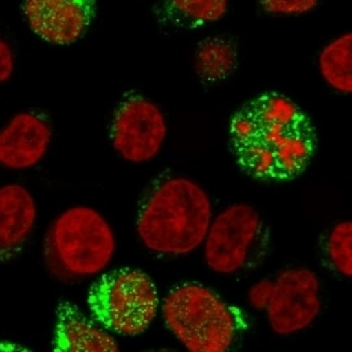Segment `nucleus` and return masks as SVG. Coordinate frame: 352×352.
Wrapping results in <instances>:
<instances>
[{"label":"nucleus","instance_id":"a211bd4d","mask_svg":"<svg viewBox=\"0 0 352 352\" xmlns=\"http://www.w3.org/2000/svg\"><path fill=\"white\" fill-rule=\"evenodd\" d=\"M15 70L14 50L2 36H0V83H5L12 78Z\"/></svg>","mask_w":352,"mask_h":352},{"label":"nucleus","instance_id":"f257e3e1","mask_svg":"<svg viewBox=\"0 0 352 352\" xmlns=\"http://www.w3.org/2000/svg\"><path fill=\"white\" fill-rule=\"evenodd\" d=\"M236 164L258 182H290L307 170L316 153V130L300 106L280 93H263L230 120Z\"/></svg>","mask_w":352,"mask_h":352},{"label":"nucleus","instance_id":"f8f14e48","mask_svg":"<svg viewBox=\"0 0 352 352\" xmlns=\"http://www.w3.org/2000/svg\"><path fill=\"white\" fill-rule=\"evenodd\" d=\"M53 352H120L117 340L94 320L63 301L58 307Z\"/></svg>","mask_w":352,"mask_h":352},{"label":"nucleus","instance_id":"dca6fc26","mask_svg":"<svg viewBox=\"0 0 352 352\" xmlns=\"http://www.w3.org/2000/svg\"><path fill=\"white\" fill-rule=\"evenodd\" d=\"M324 252L327 262L336 272L351 278L352 275V224L351 221L339 223L328 233Z\"/></svg>","mask_w":352,"mask_h":352},{"label":"nucleus","instance_id":"0eeeda50","mask_svg":"<svg viewBox=\"0 0 352 352\" xmlns=\"http://www.w3.org/2000/svg\"><path fill=\"white\" fill-rule=\"evenodd\" d=\"M248 298L252 307L265 310L267 322L280 336L305 330L322 309L319 278L307 267H287L274 280L256 283Z\"/></svg>","mask_w":352,"mask_h":352},{"label":"nucleus","instance_id":"7ed1b4c3","mask_svg":"<svg viewBox=\"0 0 352 352\" xmlns=\"http://www.w3.org/2000/svg\"><path fill=\"white\" fill-rule=\"evenodd\" d=\"M164 319L189 352H239L248 330L241 309L200 283H180L164 300Z\"/></svg>","mask_w":352,"mask_h":352},{"label":"nucleus","instance_id":"20e7f679","mask_svg":"<svg viewBox=\"0 0 352 352\" xmlns=\"http://www.w3.org/2000/svg\"><path fill=\"white\" fill-rule=\"evenodd\" d=\"M116 254V234L97 210L78 206L53 221L44 239V258L53 277L78 281L100 274Z\"/></svg>","mask_w":352,"mask_h":352},{"label":"nucleus","instance_id":"f3484780","mask_svg":"<svg viewBox=\"0 0 352 352\" xmlns=\"http://www.w3.org/2000/svg\"><path fill=\"white\" fill-rule=\"evenodd\" d=\"M318 5L315 0H266L260 6L266 12L275 15H300L310 12Z\"/></svg>","mask_w":352,"mask_h":352},{"label":"nucleus","instance_id":"39448f33","mask_svg":"<svg viewBox=\"0 0 352 352\" xmlns=\"http://www.w3.org/2000/svg\"><path fill=\"white\" fill-rule=\"evenodd\" d=\"M94 319L106 330L121 336H140L148 330L159 310V294L150 275L121 267L102 275L88 294Z\"/></svg>","mask_w":352,"mask_h":352},{"label":"nucleus","instance_id":"ddd939ff","mask_svg":"<svg viewBox=\"0 0 352 352\" xmlns=\"http://www.w3.org/2000/svg\"><path fill=\"white\" fill-rule=\"evenodd\" d=\"M228 11L224 0H165L153 6L160 25L179 29H194L218 21Z\"/></svg>","mask_w":352,"mask_h":352},{"label":"nucleus","instance_id":"6ab92c4d","mask_svg":"<svg viewBox=\"0 0 352 352\" xmlns=\"http://www.w3.org/2000/svg\"><path fill=\"white\" fill-rule=\"evenodd\" d=\"M0 352H30V351L17 345V343L0 342Z\"/></svg>","mask_w":352,"mask_h":352},{"label":"nucleus","instance_id":"9b49d317","mask_svg":"<svg viewBox=\"0 0 352 352\" xmlns=\"http://www.w3.org/2000/svg\"><path fill=\"white\" fill-rule=\"evenodd\" d=\"M36 223V203L21 185L0 188V262H10L25 248Z\"/></svg>","mask_w":352,"mask_h":352},{"label":"nucleus","instance_id":"f03ea898","mask_svg":"<svg viewBox=\"0 0 352 352\" xmlns=\"http://www.w3.org/2000/svg\"><path fill=\"white\" fill-rule=\"evenodd\" d=\"M210 224L209 195L195 182L180 175H157L138 206V234L156 254H189L206 241Z\"/></svg>","mask_w":352,"mask_h":352},{"label":"nucleus","instance_id":"2eb2a0df","mask_svg":"<svg viewBox=\"0 0 352 352\" xmlns=\"http://www.w3.org/2000/svg\"><path fill=\"white\" fill-rule=\"evenodd\" d=\"M352 34L327 44L319 55V68L325 82L342 94L352 93Z\"/></svg>","mask_w":352,"mask_h":352},{"label":"nucleus","instance_id":"6e6552de","mask_svg":"<svg viewBox=\"0 0 352 352\" xmlns=\"http://www.w3.org/2000/svg\"><path fill=\"white\" fill-rule=\"evenodd\" d=\"M164 112L147 97L132 91L127 93L111 121L112 147L127 162L142 164L155 159L166 138Z\"/></svg>","mask_w":352,"mask_h":352},{"label":"nucleus","instance_id":"9d476101","mask_svg":"<svg viewBox=\"0 0 352 352\" xmlns=\"http://www.w3.org/2000/svg\"><path fill=\"white\" fill-rule=\"evenodd\" d=\"M52 136V124L44 113H17L0 130V165L10 170L34 168L44 159Z\"/></svg>","mask_w":352,"mask_h":352},{"label":"nucleus","instance_id":"aec40b11","mask_svg":"<svg viewBox=\"0 0 352 352\" xmlns=\"http://www.w3.org/2000/svg\"><path fill=\"white\" fill-rule=\"evenodd\" d=\"M153 352H173L170 349H159V351H153Z\"/></svg>","mask_w":352,"mask_h":352},{"label":"nucleus","instance_id":"4468645a","mask_svg":"<svg viewBox=\"0 0 352 352\" xmlns=\"http://www.w3.org/2000/svg\"><path fill=\"white\" fill-rule=\"evenodd\" d=\"M239 65L237 45L227 36L206 38L197 45L194 68L204 83H219L227 80Z\"/></svg>","mask_w":352,"mask_h":352},{"label":"nucleus","instance_id":"423d86ee","mask_svg":"<svg viewBox=\"0 0 352 352\" xmlns=\"http://www.w3.org/2000/svg\"><path fill=\"white\" fill-rule=\"evenodd\" d=\"M204 257L212 271L233 275L252 271L271 252V230L248 204H234L213 219L206 236Z\"/></svg>","mask_w":352,"mask_h":352},{"label":"nucleus","instance_id":"1a4fd4ad","mask_svg":"<svg viewBox=\"0 0 352 352\" xmlns=\"http://www.w3.org/2000/svg\"><path fill=\"white\" fill-rule=\"evenodd\" d=\"M21 10L32 32L56 45L79 41L96 17L93 0H28Z\"/></svg>","mask_w":352,"mask_h":352}]
</instances>
